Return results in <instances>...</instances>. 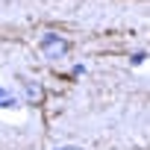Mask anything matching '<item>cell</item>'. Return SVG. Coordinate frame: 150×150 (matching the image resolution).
I'll use <instances>...</instances> for the list:
<instances>
[{
  "label": "cell",
  "instance_id": "7a4b0ae2",
  "mask_svg": "<svg viewBox=\"0 0 150 150\" xmlns=\"http://www.w3.org/2000/svg\"><path fill=\"white\" fill-rule=\"evenodd\" d=\"M24 88H27V100L30 103H41L44 100V88L38 83H24Z\"/></svg>",
  "mask_w": 150,
  "mask_h": 150
},
{
  "label": "cell",
  "instance_id": "277c9868",
  "mask_svg": "<svg viewBox=\"0 0 150 150\" xmlns=\"http://www.w3.org/2000/svg\"><path fill=\"white\" fill-rule=\"evenodd\" d=\"M59 150H83V147H59Z\"/></svg>",
  "mask_w": 150,
  "mask_h": 150
},
{
  "label": "cell",
  "instance_id": "6da1fadb",
  "mask_svg": "<svg viewBox=\"0 0 150 150\" xmlns=\"http://www.w3.org/2000/svg\"><path fill=\"white\" fill-rule=\"evenodd\" d=\"M41 53H44V56H50V59H62V56L68 53V41H65L62 35L47 33V35L41 38Z\"/></svg>",
  "mask_w": 150,
  "mask_h": 150
},
{
  "label": "cell",
  "instance_id": "3957f363",
  "mask_svg": "<svg viewBox=\"0 0 150 150\" xmlns=\"http://www.w3.org/2000/svg\"><path fill=\"white\" fill-rule=\"evenodd\" d=\"M0 106H12V97L6 91H0Z\"/></svg>",
  "mask_w": 150,
  "mask_h": 150
}]
</instances>
